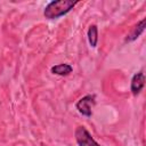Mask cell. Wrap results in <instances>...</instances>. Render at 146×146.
Here are the masks:
<instances>
[{"label": "cell", "instance_id": "3", "mask_svg": "<svg viewBox=\"0 0 146 146\" xmlns=\"http://www.w3.org/2000/svg\"><path fill=\"white\" fill-rule=\"evenodd\" d=\"M95 96L94 95H86L79 102L76 103V110L79 113H81L84 116H91L92 115V107L95 105Z\"/></svg>", "mask_w": 146, "mask_h": 146}, {"label": "cell", "instance_id": "6", "mask_svg": "<svg viewBox=\"0 0 146 146\" xmlns=\"http://www.w3.org/2000/svg\"><path fill=\"white\" fill-rule=\"evenodd\" d=\"M72 71H73V67L70 64H58L51 67V73L56 75H60V76L68 75Z\"/></svg>", "mask_w": 146, "mask_h": 146}, {"label": "cell", "instance_id": "4", "mask_svg": "<svg viewBox=\"0 0 146 146\" xmlns=\"http://www.w3.org/2000/svg\"><path fill=\"white\" fill-rule=\"evenodd\" d=\"M144 86H145V75H144V73L143 72L136 73L132 76V79H131V86H130L132 95L133 96H137L141 91V89L144 88Z\"/></svg>", "mask_w": 146, "mask_h": 146}, {"label": "cell", "instance_id": "5", "mask_svg": "<svg viewBox=\"0 0 146 146\" xmlns=\"http://www.w3.org/2000/svg\"><path fill=\"white\" fill-rule=\"evenodd\" d=\"M145 23H146V19H145V18H143L139 23H137V24L133 26L132 31L127 35L125 41H127V42H131V41L136 40L137 38H139V35H140V34L144 32V30H145Z\"/></svg>", "mask_w": 146, "mask_h": 146}, {"label": "cell", "instance_id": "2", "mask_svg": "<svg viewBox=\"0 0 146 146\" xmlns=\"http://www.w3.org/2000/svg\"><path fill=\"white\" fill-rule=\"evenodd\" d=\"M74 136H75V140H76V143H78L79 146H100L91 137L90 132L83 125H79L75 129Z\"/></svg>", "mask_w": 146, "mask_h": 146}, {"label": "cell", "instance_id": "7", "mask_svg": "<svg viewBox=\"0 0 146 146\" xmlns=\"http://www.w3.org/2000/svg\"><path fill=\"white\" fill-rule=\"evenodd\" d=\"M88 40L92 48L97 46L98 42V29L96 25H90L88 29Z\"/></svg>", "mask_w": 146, "mask_h": 146}, {"label": "cell", "instance_id": "1", "mask_svg": "<svg viewBox=\"0 0 146 146\" xmlns=\"http://www.w3.org/2000/svg\"><path fill=\"white\" fill-rule=\"evenodd\" d=\"M78 3V1H71V0H56L49 2L43 11V15L48 19H56L68 11H71L74 6Z\"/></svg>", "mask_w": 146, "mask_h": 146}]
</instances>
